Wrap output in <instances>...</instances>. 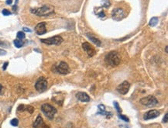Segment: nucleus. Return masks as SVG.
Here are the masks:
<instances>
[{"mask_svg":"<svg viewBox=\"0 0 168 128\" xmlns=\"http://www.w3.org/2000/svg\"><path fill=\"white\" fill-rule=\"evenodd\" d=\"M12 3H13L12 0H6V4H8V5H11Z\"/></svg>","mask_w":168,"mask_h":128,"instance_id":"obj_31","label":"nucleus"},{"mask_svg":"<svg viewBox=\"0 0 168 128\" xmlns=\"http://www.w3.org/2000/svg\"><path fill=\"white\" fill-rule=\"evenodd\" d=\"M97 15H98V16L100 17V18H103V17L105 16V12H104L103 10H102V11H100L99 13H98Z\"/></svg>","mask_w":168,"mask_h":128,"instance_id":"obj_24","label":"nucleus"},{"mask_svg":"<svg viewBox=\"0 0 168 128\" xmlns=\"http://www.w3.org/2000/svg\"><path fill=\"white\" fill-rule=\"evenodd\" d=\"M25 37H26V35H25V34H24L23 32L19 31V32L17 33V38H18L19 40H23V39H24Z\"/></svg>","mask_w":168,"mask_h":128,"instance_id":"obj_20","label":"nucleus"},{"mask_svg":"<svg viewBox=\"0 0 168 128\" xmlns=\"http://www.w3.org/2000/svg\"><path fill=\"white\" fill-rule=\"evenodd\" d=\"M126 16V13L124 10L121 8H117L113 10L111 12V18L115 21H121Z\"/></svg>","mask_w":168,"mask_h":128,"instance_id":"obj_7","label":"nucleus"},{"mask_svg":"<svg viewBox=\"0 0 168 128\" xmlns=\"http://www.w3.org/2000/svg\"><path fill=\"white\" fill-rule=\"evenodd\" d=\"M129 88H130V84L127 81H125L122 83H121L119 86H118L117 91L122 95H126L129 92Z\"/></svg>","mask_w":168,"mask_h":128,"instance_id":"obj_10","label":"nucleus"},{"mask_svg":"<svg viewBox=\"0 0 168 128\" xmlns=\"http://www.w3.org/2000/svg\"><path fill=\"white\" fill-rule=\"evenodd\" d=\"M111 5L109 0H102V6L105 7V8H108Z\"/></svg>","mask_w":168,"mask_h":128,"instance_id":"obj_19","label":"nucleus"},{"mask_svg":"<svg viewBox=\"0 0 168 128\" xmlns=\"http://www.w3.org/2000/svg\"><path fill=\"white\" fill-rule=\"evenodd\" d=\"M57 71L61 74H67L69 73V67L64 61H61L57 67Z\"/></svg>","mask_w":168,"mask_h":128,"instance_id":"obj_9","label":"nucleus"},{"mask_svg":"<svg viewBox=\"0 0 168 128\" xmlns=\"http://www.w3.org/2000/svg\"><path fill=\"white\" fill-rule=\"evenodd\" d=\"M139 102L144 106H150L156 105L158 103V101L153 95H148V96L142 98L140 100H139Z\"/></svg>","mask_w":168,"mask_h":128,"instance_id":"obj_5","label":"nucleus"},{"mask_svg":"<svg viewBox=\"0 0 168 128\" xmlns=\"http://www.w3.org/2000/svg\"><path fill=\"white\" fill-rule=\"evenodd\" d=\"M26 110H27L30 113H33L34 111V108L31 106H26Z\"/></svg>","mask_w":168,"mask_h":128,"instance_id":"obj_23","label":"nucleus"},{"mask_svg":"<svg viewBox=\"0 0 168 128\" xmlns=\"http://www.w3.org/2000/svg\"><path fill=\"white\" fill-rule=\"evenodd\" d=\"M13 43H14V45L16 46V47H17V48H20L24 45V42L22 41V40H19V39L15 40L13 41Z\"/></svg>","mask_w":168,"mask_h":128,"instance_id":"obj_18","label":"nucleus"},{"mask_svg":"<svg viewBox=\"0 0 168 128\" xmlns=\"http://www.w3.org/2000/svg\"><path fill=\"white\" fill-rule=\"evenodd\" d=\"M167 116H168V114L166 113V114H165V116H164V118H163V123H167Z\"/></svg>","mask_w":168,"mask_h":128,"instance_id":"obj_28","label":"nucleus"},{"mask_svg":"<svg viewBox=\"0 0 168 128\" xmlns=\"http://www.w3.org/2000/svg\"><path fill=\"white\" fill-rule=\"evenodd\" d=\"M114 106H115V108L116 109L117 112L120 114L122 113V110H121V108H120V106H119V103L117 102H114Z\"/></svg>","mask_w":168,"mask_h":128,"instance_id":"obj_21","label":"nucleus"},{"mask_svg":"<svg viewBox=\"0 0 168 128\" xmlns=\"http://www.w3.org/2000/svg\"><path fill=\"white\" fill-rule=\"evenodd\" d=\"M86 37L92 42V43H94L96 46H98V47H101V45H102V42H101V40L98 38V37H95L94 35H92V34H89V33H88V34H86Z\"/></svg>","mask_w":168,"mask_h":128,"instance_id":"obj_14","label":"nucleus"},{"mask_svg":"<svg viewBox=\"0 0 168 128\" xmlns=\"http://www.w3.org/2000/svg\"><path fill=\"white\" fill-rule=\"evenodd\" d=\"M35 88L39 92H43L47 89V82L44 77H40L38 79L35 84Z\"/></svg>","mask_w":168,"mask_h":128,"instance_id":"obj_6","label":"nucleus"},{"mask_svg":"<svg viewBox=\"0 0 168 128\" xmlns=\"http://www.w3.org/2000/svg\"><path fill=\"white\" fill-rule=\"evenodd\" d=\"M10 123H11V125L13 126H17L18 124H19V120H18L17 119H16V118H15V119H13V120H11Z\"/></svg>","mask_w":168,"mask_h":128,"instance_id":"obj_22","label":"nucleus"},{"mask_svg":"<svg viewBox=\"0 0 168 128\" xmlns=\"http://www.w3.org/2000/svg\"><path fill=\"white\" fill-rule=\"evenodd\" d=\"M35 31L38 35H43V34H46V32H47L46 23L42 22V23H38L35 27Z\"/></svg>","mask_w":168,"mask_h":128,"instance_id":"obj_11","label":"nucleus"},{"mask_svg":"<svg viewBox=\"0 0 168 128\" xmlns=\"http://www.w3.org/2000/svg\"><path fill=\"white\" fill-rule=\"evenodd\" d=\"M43 124V118L41 117V116H38L35 120V122L33 123V127L34 128H39L40 126H42Z\"/></svg>","mask_w":168,"mask_h":128,"instance_id":"obj_16","label":"nucleus"},{"mask_svg":"<svg viewBox=\"0 0 168 128\" xmlns=\"http://www.w3.org/2000/svg\"><path fill=\"white\" fill-rule=\"evenodd\" d=\"M23 31H25V32H31V30L29 29V28L24 27V28H23Z\"/></svg>","mask_w":168,"mask_h":128,"instance_id":"obj_30","label":"nucleus"},{"mask_svg":"<svg viewBox=\"0 0 168 128\" xmlns=\"http://www.w3.org/2000/svg\"><path fill=\"white\" fill-rule=\"evenodd\" d=\"M76 96L77 99H79L81 102H88L90 101V97L86 92H79L76 94Z\"/></svg>","mask_w":168,"mask_h":128,"instance_id":"obj_13","label":"nucleus"},{"mask_svg":"<svg viewBox=\"0 0 168 128\" xmlns=\"http://www.w3.org/2000/svg\"><path fill=\"white\" fill-rule=\"evenodd\" d=\"M158 21H159V19H158L157 17H153V18L150 20L149 25L150 26V27H155V26H156V24L158 23Z\"/></svg>","mask_w":168,"mask_h":128,"instance_id":"obj_17","label":"nucleus"},{"mask_svg":"<svg viewBox=\"0 0 168 128\" xmlns=\"http://www.w3.org/2000/svg\"><path fill=\"white\" fill-rule=\"evenodd\" d=\"M2 13H3V14L4 16H10V15H11V12H9V10H7V9H3Z\"/></svg>","mask_w":168,"mask_h":128,"instance_id":"obj_26","label":"nucleus"},{"mask_svg":"<svg viewBox=\"0 0 168 128\" xmlns=\"http://www.w3.org/2000/svg\"><path fill=\"white\" fill-rule=\"evenodd\" d=\"M41 42L48 45H60L63 42V38L61 36H54L47 39H41Z\"/></svg>","mask_w":168,"mask_h":128,"instance_id":"obj_4","label":"nucleus"},{"mask_svg":"<svg viewBox=\"0 0 168 128\" xmlns=\"http://www.w3.org/2000/svg\"><path fill=\"white\" fill-rule=\"evenodd\" d=\"M82 48H83L84 50H85V52L88 54V55L89 57H93V56L96 54L94 47H93L89 43H88V42H85V43L82 44Z\"/></svg>","mask_w":168,"mask_h":128,"instance_id":"obj_8","label":"nucleus"},{"mask_svg":"<svg viewBox=\"0 0 168 128\" xmlns=\"http://www.w3.org/2000/svg\"><path fill=\"white\" fill-rule=\"evenodd\" d=\"M30 12L37 16H48L54 13V8L51 5H44L40 8L31 9Z\"/></svg>","mask_w":168,"mask_h":128,"instance_id":"obj_1","label":"nucleus"},{"mask_svg":"<svg viewBox=\"0 0 168 128\" xmlns=\"http://www.w3.org/2000/svg\"><path fill=\"white\" fill-rule=\"evenodd\" d=\"M98 110H99V111H98V114H102V115H105L107 117H110L111 116V113H108V112H107V111H105V106L104 105H99L98 106Z\"/></svg>","mask_w":168,"mask_h":128,"instance_id":"obj_15","label":"nucleus"},{"mask_svg":"<svg viewBox=\"0 0 168 128\" xmlns=\"http://www.w3.org/2000/svg\"><path fill=\"white\" fill-rule=\"evenodd\" d=\"M8 64H9L8 62H5V63H4V65H3V70H6V68H7V66H8Z\"/></svg>","mask_w":168,"mask_h":128,"instance_id":"obj_29","label":"nucleus"},{"mask_svg":"<svg viewBox=\"0 0 168 128\" xmlns=\"http://www.w3.org/2000/svg\"><path fill=\"white\" fill-rule=\"evenodd\" d=\"M2 90H3V86H2L1 85H0V92H2Z\"/></svg>","mask_w":168,"mask_h":128,"instance_id":"obj_33","label":"nucleus"},{"mask_svg":"<svg viewBox=\"0 0 168 128\" xmlns=\"http://www.w3.org/2000/svg\"><path fill=\"white\" fill-rule=\"evenodd\" d=\"M119 117L120 119H122V120L126 121V122H129V118H128L127 116H123V115H120V114H119Z\"/></svg>","mask_w":168,"mask_h":128,"instance_id":"obj_25","label":"nucleus"},{"mask_svg":"<svg viewBox=\"0 0 168 128\" xmlns=\"http://www.w3.org/2000/svg\"><path fill=\"white\" fill-rule=\"evenodd\" d=\"M17 3H18V0H16V5Z\"/></svg>","mask_w":168,"mask_h":128,"instance_id":"obj_35","label":"nucleus"},{"mask_svg":"<svg viewBox=\"0 0 168 128\" xmlns=\"http://www.w3.org/2000/svg\"><path fill=\"white\" fill-rule=\"evenodd\" d=\"M42 127L43 128H50L47 125H44V124H43V126H42Z\"/></svg>","mask_w":168,"mask_h":128,"instance_id":"obj_32","label":"nucleus"},{"mask_svg":"<svg viewBox=\"0 0 168 128\" xmlns=\"http://www.w3.org/2000/svg\"><path fill=\"white\" fill-rule=\"evenodd\" d=\"M159 116H160V112L159 111H157L156 110H150V111H148L147 113H145V115L143 116V119L145 120H150V119L156 118Z\"/></svg>","mask_w":168,"mask_h":128,"instance_id":"obj_12","label":"nucleus"},{"mask_svg":"<svg viewBox=\"0 0 168 128\" xmlns=\"http://www.w3.org/2000/svg\"><path fill=\"white\" fill-rule=\"evenodd\" d=\"M6 54V50H2V49H0V56H3V55H5Z\"/></svg>","mask_w":168,"mask_h":128,"instance_id":"obj_27","label":"nucleus"},{"mask_svg":"<svg viewBox=\"0 0 168 128\" xmlns=\"http://www.w3.org/2000/svg\"><path fill=\"white\" fill-rule=\"evenodd\" d=\"M165 50H166V53H167V52H168V50H167V46L165 47Z\"/></svg>","mask_w":168,"mask_h":128,"instance_id":"obj_34","label":"nucleus"},{"mask_svg":"<svg viewBox=\"0 0 168 128\" xmlns=\"http://www.w3.org/2000/svg\"><path fill=\"white\" fill-rule=\"evenodd\" d=\"M41 110L45 114V116L50 120H52L54 117L55 114L57 113V110H56V108H54L53 106H52L51 105L48 103L43 104L41 106Z\"/></svg>","mask_w":168,"mask_h":128,"instance_id":"obj_3","label":"nucleus"},{"mask_svg":"<svg viewBox=\"0 0 168 128\" xmlns=\"http://www.w3.org/2000/svg\"><path fill=\"white\" fill-rule=\"evenodd\" d=\"M105 63L111 67H116L121 62V56L116 51H111L105 58Z\"/></svg>","mask_w":168,"mask_h":128,"instance_id":"obj_2","label":"nucleus"}]
</instances>
